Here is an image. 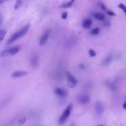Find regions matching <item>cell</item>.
I'll use <instances>...</instances> for the list:
<instances>
[{
  "mask_svg": "<svg viewBox=\"0 0 126 126\" xmlns=\"http://www.w3.org/2000/svg\"><path fill=\"white\" fill-rule=\"evenodd\" d=\"M28 29H29V25H27V26H25L24 28H21V29H20L19 31H17L16 33L13 34L12 35H11L10 38V40H8V44L9 45H10V44H12L13 42H15L17 40H19L21 37H23L24 35H26V34L28 32Z\"/></svg>",
  "mask_w": 126,
  "mask_h": 126,
  "instance_id": "cell-1",
  "label": "cell"
},
{
  "mask_svg": "<svg viewBox=\"0 0 126 126\" xmlns=\"http://www.w3.org/2000/svg\"><path fill=\"white\" fill-rule=\"evenodd\" d=\"M71 109H72V104H70V105H69L68 106L66 107V109L64 111V112L62 113L61 117L59 118V120H58V123H59V124H64V123H65V121L68 119V118L70 117V115H71Z\"/></svg>",
  "mask_w": 126,
  "mask_h": 126,
  "instance_id": "cell-2",
  "label": "cell"
},
{
  "mask_svg": "<svg viewBox=\"0 0 126 126\" xmlns=\"http://www.w3.org/2000/svg\"><path fill=\"white\" fill-rule=\"evenodd\" d=\"M20 50L19 46H15V47H11V48H9V49H5L3 51L0 52V57H8V56H13L16 54Z\"/></svg>",
  "mask_w": 126,
  "mask_h": 126,
  "instance_id": "cell-3",
  "label": "cell"
},
{
  "mask_svg": "<svg viewBox=\"0 0 126 126\" xmlns=\"http://www.w3.org/2000/svg\"><path fill=\"white\" fill-rule=\"evenodd\" d=\"M49 34H50V32L48 30L45 31V32L42 34V36L40 39V45H44L45 43L47 42V40L49 38Z\"/></svg>",
  "mask_w": 126,
  "mask_h": 126,
  "instance_id": "cell-4",
  "label": "cell"
},
{
  "mask_svg": "<svg viewBox=\"0 0 126 126\" xmlns=\"http://www.w3.org/2000/svg\"><path fill=\"white\" fill-rule=\"evenodd\" d=\"M28 75V72L24 71H16L11 74V76L13 78H20V77H23Z\"/></svg>",
  "mask_w": 126,
  "mask_h": 126,
  "instance_id": "cell-5",
  "label": "cell"
},
{
  "mask_svg": "<svg viewBox=\"0 0 126 126\" xmlns=\"http://www.w3.org/2000/svg\"><path fill=\"white\" fill-rule=\"evenodd\" d=\"M66 77H67V80H68V81L70 82V84H71V86H76L77 84V80L76 79L75 77L73 76L72 75H71V73L67 72L66 73Z\"/></svg>",
  "mask_w": 126,
  "mask_h": 126,
  "instance_id": "cell-6",
  "label": "cell"
},
{
  "mask_svg": "<svg viewBox=\"0 0 126 126\" xmlns=\"http://www.w3.org/2000/svg\"><path fill=\"white\" fill-rule=\"evenodd\" d=\"M95 111H96V113L98 114V115H101V114L103 113V111H104L103 105L101 102H99V101H97V102L95 103Z\"/></svg>",
  "mask_w": 126,
  "mask_h": 126,
  "instance_id": "cell-7",
  "label": "cell"
},
{
  "mask_svg": "<svg viewBox=\"0 0 126 126\" xmlns=\"http://www.w3.org/2000/svg\"><path fill=\"white\" fill-rule=\"evenodd\" d=\"M77 100L81 104H87V103L89 102V97L88 95H86V94H81V95L78 96Z\"/></svg>",
  "mask_w": 126,
  "mask_h": 126,
  "instance_id": "cell-8",
  "label": "cell"
},
{
  "mask_svg": "<svg viewBox=\"0 0 126 126\" xmlns=\"http://www.w3.org/2000/svg\"><path fill=\"white\" fill-rule=\"evenodd\" d=\"M92 24H93V21L90 19H85L82 21V27H83V28H85V29H88V28H91V27H92Z\"/></svg>",
  "mask_w": 126,
  "mask_h": 126,
  "instance_id": "cell-9",
  "label": "cell"
},
{
  "mask_svg": "<svg viewBox=\"0 0 126 126\" xmlns=\"http://www.w3.org/2000/svg\"><path fill=\"white\" fill-rule=\"evenodd\" d=\"M94 17L95 18L96 20H98V21H105L106 19V16L105 15L103 14V13H100V12H96L94 14Z\"/></svg>",
  "mask_w": 126,
  "mask_h": 126,
  "instance_id": "cell-10",
  "label": "cell"
},
{
  "mask_svg": "<svg viewBox=\"0 0 126 126\" xmlns=\"http://www.w3.org/2000/svg\"><path fill=\"white\" fill-rule=\"evenodd\" d=\"M55 93H56V94H58V95H59V96H61V97L66 96V92H65L64 89H62V88H57L55 89Z\"/></svg>",
  "mask_w": 126,
  "mask_h": 126,
  "instance_id": "cell-11",
  "label": "cell"
},
{
  "mask_svg": "<svg viewBox=\"0 0 126 126\" xmlns=\"http://www.w3.org/2000/svg\"><path fill=\"white\" fill-rule=\"evenodd\" d=\"M75 1L76 0H70V1L66 2L65 4H62V5H61V8H71L73 5V4L75 3Z\"/></svg>",
  "mask_w": 126,
  "mask_h": 126,
  "instance_id": "cell-12",
  "label": "cell"
},
{
  "mask_svg": "<svg viewBox=\"0 0 126 126\" xmlns=\"http://www.w3.org/2000/svg\"><path fill=\"white\" fill-rule=\"evenodd\" d=\"M111 59H112V57H111V55L110 56H108L106 58L104 61H103V63H102V64L103 65H106V64H110V62L111 61Z\"/></svg>",
  "mask_w": 126,
  "mask_h": 126,
  "instance_id": "cell-13",
  "label": "cell"
},
{
  "mask_svg": "<svg viewBox=\"0 0 126 126\" xmlns=\"http://www.w3.org/2000/svg\"><path fill=\"white\" fill-rule=\"evenodd\" d=\"M99 33H100V28H94L91 30L90 34L92 35H97V34H99Z\"/></svg>",
  "mask_w": 126,
  "mask_h": 126,
  "instance_id": "cell-14",
  "label": "cell"
},
{
  "mask_svg": "<svg viewBox=\"0 0 126 126\" xmlns=\"http://www.w3.org/2000/svg\"><path fill=\"white\" fill-rule=\"evenodd\" d=\"M5 34H6V31H5V30L0 29V43H1V41H2L3 40H4Z\"/></svg>",
  "mask_w": 126,
  "mask_h": 126,
  "instance_id": "cell-15",
  "label": "cell"
},
{
  "mask_svg": "<svg viewBox=\"0 0 126 126\" xmlns=\"http://www.w3.org/2000/svg\"><path fill=\"white\" fill-rule=\"evenodd\" d=\"M118 8H120L124 12V14L126 15V6L124 4H118Z\"/></svg>",
  "mask_w": 126,
  "mask_h": 126,
  "instance_id": "cell-16",
  "label": "cell"
},
{
  "mask_svg": "<svg viewBox=\"0 0 126 126\" xmlns=\"http://www.w3.org/2000/svg\"><path fill=\"white\" fill-rule=\"evenodd\" d=\"M88 53H89L90 57H95V56H96V52H95L93 49H90L89 51H88Z\"/></svg>",
  "mask_w": 126,
  "mask_h": 126,
  "instance_id": "cell-17",
  "label": "cell"
},
{
  "mask_svg": "<svg viewBox=\"0 0 126 126\" xmlns=\"http://www.w3.org/2000/svg\"><path fill=\"white\" fill-rule=\"evenodd\" d=\"M20 6H21V0H17L16 4H15V9H18Z\"/></svg>",
  "mask_w": 126,
  "mask_h": 126,
  "instance_id": "cell-18",
  "label": "cell"
},
{
  "mask_svg": "<svg viewBox=\"0 0 126 126\" xmlns=\"http://www.w3.org/2000/svg\"><path fill=\"white\" fill-rule=\"evenodd\" d=\"M99 5L101 6V9H102L103 10H106V5L103 3H99Z\"/></svg>",
  "mask_w": 126,
  "mask_h": 126,
  "instance_id": "cell-19",
  "label": "cell"
},
{
  "mask_svg": "<svg viewBox=\"0 0 126 126\" xmlns=\"http://www.w3.org/2000/svg\"><path fill=\"white\" fill-rule=\"evenodd\" d=\"M106 13H107V15H111V16H115V13L112 12L111 10H106Z\"/></svg>",
  "mask_w": 126,
  "mask_h": 126,
  "instance_id": "cell-20",
  "label": "cell"
},
{
  "mask_svg": "<svg viewBox=\"0 0 126 126\" xmlns=\"http://www.w3.org/2000/svg\"><path fill=\"white\" fill-rule=\"evenodd\" d=\"M67 16H68V14H67V12H64L62 14V19H66Z\"/></svg>",
  "mask_w": 126,
  "mask_h": 126,
  "instance_id": "cell-21",
  "label": "cell"
},
{
  "mask_svg": "<svg viewBox=\"0 0 126 126\" xmlns=\"http://www.w3.org/2000/svg\"><path fill=\"white\" fill-rule=\"evenodd\" d=\"M123 107H124V109H126V102L124 103V105H123Z\"/></svg>",
  "mask_w": 126,
  "mask_h": 126,
  "instance_id": "cell-22",
  "label": "cell"
},
{
  "mask_svg": "<svg viewBox=\"0 0 126 126\" xmlns=\"http://www.w3.org/2000/svg\"><path fill=\"white\" fill-rule=\"evenodd\" d=\"M3 2H4V1H3V0H0V4H2Z\"/></svg>",
  "mask_w": 126,
  "mask_h": 126,
  "instance_id": "cell-23",
  "label": "cell"
},
{
  "mask_svg": "<svg viewBox=\"0 0 126 126\" xmlns=\"http://www.w3.org/2000/svg\"><path fill=\"white\" fill-rule=\"evenodd\" d=\"M99 126H103V125H99Z\"/></svg>",
  "mask_w": 126,
  "mask_h": 126,
  "instance_id": "cell-24",
  "label": "cell"
},
{
  "mask_svg": "<svg viewBox=\"0 0 126 126\" xmlns=\"http://www.w3.org/2000/svg\"><path fill=\"white\" fill-rule=\"evenodd\" d=\"M3 1H5V0H3Z\"/></svg>",
  "mask_w": 126,
  "mask_h": 126,
  "instance_id": "cell-25",
  "label": "cell"
},
{
  "mask_svg": "<svg viewBox=\"0 0 126 126\" xmlns=\"http://www.w3.org/2000/svg\"><path fill=\"white\" fill-rule=\"evenodd\" d=\"M72 126H74V125H72Z\"/></svg>",
  "mask_w": 126,
  "mask_h": 126,
  "instance_id": "cell-26",
  "label": "cell"
}]
</instances>
